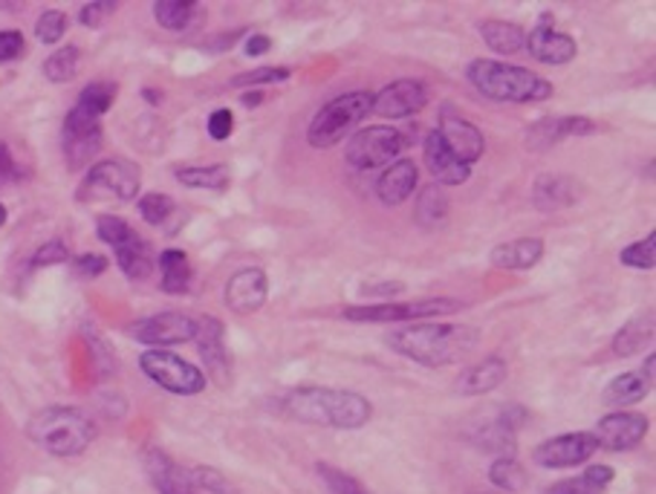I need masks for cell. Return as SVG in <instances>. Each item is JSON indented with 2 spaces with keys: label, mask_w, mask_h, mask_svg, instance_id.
I'll return each mask as SVG.
<instances>
[{
  "label": "cell",
  "mask_w": 656,
  "mask_h": 494,
  "mask_svg": "<svg viewBox=\"0 0 656 494\" xmlns=\"http://www.w3.org/2000/svg\"><path fill=\"white\" fill-rule=\"evenodd\" d=\"M188 474H192L194 488H203V492H209V494H243L238 486H234L232 480H226L220 471L209 469V465H197V469L188 471Z\"/></svg>",
  "instance_id": "42"
},
{
  "label": "cell",
  "mask_w": 656,
  "mask_h": 494,
  "mask_svg": "<svg viewBox=\"0 0 656 494\" xmlns=\"http://www.w3.org/2000/svg\"><path fill=\"white\" fill-rule=\"evenodd\" d=\"M117 252V263L119 270L128 275L131 281H145L151 272H154V257H151V249H147L145 240L136 234L131 243H124V246L113 249Z\"/></svg>",
  "instance_id": "31"
},
{
  "label": "cell",
  "mask_w": 656,
  "mask_h": 494,
  "mask_svg": "<svg viewBox=\"0 0 656 494\" xmlns=\"http://www.w3.org/2000/svg\"><path fill=\"white\" fill-rule=\"evenodd\" d=\"M506 376H510V367H506V362H503V359H498V355H489V359H483L480 364L469 367L463 376L457 378V391L466 396L492 394V391H498V387L506 382Z\"/></svg>",
  "instance_id": "26"
},
{
  "label": "cell",
  "mask_w": 656,
  "mask_h": 494,
  "mask_svg": "<svg viewBox=\"0 0 656 494\" xmlns=\"http://www.w3.org/2000/svg\"><path fill=\"white\" fill-rule=\"evenodd\" d=\"M648 428V417L616 410V414H608V417L599 419L593 433L595 440H599V448H608V451H631V448H636L645 440Z\"/></svg>",
  "instance_id": "16"
},
{
  "label": "cell",
  "mask_w": 656,
  "mask_h": 494,
  "mask_svg": "<svg viewBox=\"0 0 656 494\" xmlns=\"http://www.w3.org/2000/svg\"><path fill=\"white\" fill-rule=\"evenodd\" d=\"M595 133V124L587 117H558V119H544L529 131V145L533 147H549L558 145V142L570 140V136H590Z\"/></svg>",
  "instance_id": "24"
},
{
  "label": "cell",
  "mask_w": 656,
  "mask_h": 494,
  "mask_svg": "<svg viewBox=\"0 0 656 494\" xmlns=\"http://www.w3.org/2000/svg\"><path fill=\"white\" fill-rule=\"evenodd\" d=\"M423 156H425V168L431 171V177L440 183V186H463L466 179L471 177V168L457 160L451 151L446 147L442 136L437 131H431L423 142Z\"/></svg>",
  "instance_id": "20"
},
{
  "label": "cell",
  "mask_w": 656,
  "mask_h": 494,
  "mask_svg": "<svg viewBox=\"0 0 656 494\" xmlns=\"http://www.w3.org/2000/svg\"><path fill=\"white\" fill-rule=\"evenodd\" d=\"M419 183V168L414 165V160H396L387 165L376 179V197L382 200V206H402L408 200L411 194L417 191Z\"/></svg>",
  "instance_id": "21"
},
{
  "label": "cell",
  "mask_w": 656,
  "mask_h": 494,
  "mask_svg": "<svg viewBox=\"0 0 656 494\" xmlns=\"http://www.w3.org/2000/svg\"><path fill=\"white\" fill-rule=\"evenodd\" d=\"M654 364H656V359L654 355H648V359H645V367H642V373H639V376L645 378L650 387H654Z\"/></svg>",
  "instance_id": "54"
},
{
  "label": "cell",
  "mask_w": 656,
  "mask_h": 494,
  "mask_svg": "<svg viewBox=\"0 0 656 494\" xmlns=\"http://www.w3.org/2000/svg\"><path fill=\"white\" fill-rule=\"evenodd\" d=\"M405 145L408 142H405L402 131H396L391 124H371V128H362L350 136L345 156L356 171H371L396 163Z\"/></svg>",
  "instance_id": "8"
},
{
  "label": "cell",
  "mask_w": 656,
  "mask_h": 494,
  "mask_svg": "<svg viewBox=\"0 0 656 494\" xmlns=\"http://www.w3.org/2000/svg\"><path fill=\"white\" fill-rule=\"evenodd\" d=\"M73 266H76L78 278H99L101 272L108 270V257L87 252V255H78Z\"/></svg>",
  "instance_id": "49"
},
{
  "label": "cell",
  "mask_w": 656,
  "mask_h": 494,
  "mask_svg": "<svg viewBox=\"0 0 656 494\" xmlns=\"http://www.w3.org/2000/svg\"><path fill=\"white\" fill-rule=\"evenodd\" d=\"M78 58H81V53H78V47H73V44L70 47L55 50L47 62H44V76H47L50 81H55V85L73 81V76L78 73Z\"/></svg>",
  "instance_id": "37"
},
{
  "label": "cell",
  "mask_w": 656,
  "mask_h": 494,
  "mask_svg": "<svg viewBox=\"0 0 656 494\" xmlns=\"http://www.w3.org/2000/svg\"><path fill=\"white\" fill-rule=\"evenodd\" d=\"M70 261V249L64 246L62 240H53V243H44V246L35 252L32 257V266H53V263Z\"/></svg>",
  "instance_id": "47"
},
{
  "label": "cell",
  "mask_w": 656,
  "mask_h": 494,
  "mask_svg": "<svg viewBox=\"0 0 656 494\" xmlns=\"http://www.w3.org/2000/svg\"><path fill=\"white\" fill-rule=\"evenodd\" d=\"M174 177L188 188H211V191H223L229 186V168L226 165H188V168H177Z\"/></svg>",
  "instance_id": "33"
},
{
  "label": "cell",
  "mask_w": 656,
  "mask_h": 494,
  "mask_svg": "<svg viewBox=\"0 0 656 494\" xmlns=\"http://www.w3.org/2000/svg\"><path fill=\"white\" fill-rule=\"evenodd\" d=\"M133 339L147 348H171V344H186L197 339V321L183 312H156L133 327Z\"/></svg>",
  "instance_id": "13"
},
{
  "label": "cell",
  "mask_w": 656,
  "mask_h": 494,
  "mask_svg": "<svg viewBox=\"0 0 656 494\" xmlns=\"http://www.w3.org/2000/svg\"><path fill=\"white\" fill-rule=\"evenodd\" d=\"M498 417L480 422L474 431H471V440L478 442L483 451H492V454L501 457H515L517 448V428L526 422V410L521 405H503V408H494Z\"/></svg>",
  "instance_id": "12"
},
{
  "label": "cell",
  "mask_w": 656,
  "mask_h": 494,
  "mask_svg": "<svg viewBox=\"0 0 656 494\" xmlns=\"http://www.w3.org/2000/svg\"><path fill=\"white\" fill-rule=\"evenodd\" d=\"M261 101H263L261 94H247V96H243V105H247V108H255V105H261Z\"/></svg>",
  "instance_id": "55"
},
{
  "label": "cell",
  "mask_w": 656,
  "mask_h": 494,
  "mask_svg": "<svg viewBox=\"0 0 656 494\" xmlns=\"http://www.w3.org/2000/svg\"><path fill=\"white\" fill-rule=\"evenodd\" d=\"M595 451H599V440L593 431L558 433L535 446L533 463H538L540 469H572V465L587 463Z\"/></svg>",
  "instance_id": "11"
},
{
  "label": "cell",
  "mask_w": 656,
  "mask_h": 494,
  "mask_svg": "<svg viewBox=\"0 0 656 494\" xmlns=\"http://www.w3.org/2000/svg\"><path fill=\"white\" fill-rule=\"evenodd\" d=\"M650 341H654V316H636L633 321H627L622 330L616 332V339H613V355H627L639 353L642 348H648Z\"/></svg>",
  "instance_id": "30"
},
{
  "label": "cell",
  "mask_w": 656,
  "mask_h": 494,
  "mask_svg": "<svg viewBox=\"0 0 656 494\" xmlns=\"http://www.w3.org/2000/svg\"><path fill=\"white\" fill-rule=\"evenodd\" d=\"M579 197V183L567 174H540L533 186V202L540 211H561Z\"/></svg>",
  "instance_id": "23"
},
{
  "label": "cell",
  "mask_w": 656,
  "mask_h": 494,
  "mask_svg": "<svg viewBox=\"0 0 656 494\" xmlns=\"http://www.w3.org/2000/svg\"><path fill=\"white\" fill-rule=\"evenodd\" d=\"M414 217H417V223L423 226V229H437V226L446 220L448 197H446V191H442V186H437V183H434V186H425L423 191H419Z\"/></svg>",
  "instance_id": "34"
},
{
  "label": "cell",
  "mask_w": 656,
  "mask_h": 494,
  "mask_svg": "<svg viewBox=\"0 0 656 494\" xmlns=\"http://www.w3.org/2000/svg\"><path fill=\"white\" fill-rule=\"evenodd\" d=\"M318 477L325 483L327 494H371L353 474L336 469L330 463H318Z\"/></svg>",
  "instance_id": "39"
},
{
  "label": "cell",
  "mask_w": 656,
  "mask_h": 494,
  "mask_svg": "<svg viewBox=\"0 0 656 494\" xmlns=\"http://www.w3.org/2000/svg\"><path fill=\"white\" fill-rule=\"evenodd\" d=\"M293 76L289 67H258V70H249L243 76L232 78V87H249V85H278V81H286Z\"/></svg>",
  "instance_id": "45"
},
{
  "label": "cell",
  "mask_w": 656,
  "mask_h": 494,
  "mask_svg": "<svg viewBox=\"0 0 656 494\" xmlns=\"http://www.w3.org/2000/svg\"><path fill=\"white\" fill-rule=\"evenodd\" d=\"M373 110V94L368 90H350V94L336 96L332 101H327L325 108L318 110L313 122L307 128V142L309 147L327 151L336 147L356 124L362 122L368 113Z\"/></svg>",
  "instance_id": "5"
},
{
  "label": "cell",
  "mask_w": 656,
  "mask_h": 494,
  "mask_svg": "<svg viewBox=\"0 0 656 494\" xmlns=\"http://www.w3.org/2000/svg\"><path fill=\"white\" fill-rule=\"evenodd\" d=\"M18 179H21V168H18L15 156L0 142V186H9V183H18Z\"/></svg>",
  "instance_id": "50"
},
{
  "label": "cell",
  "mask_w": 656,
  "mask_h": 494,
  "mask_svg": "<svg viewBox=\"0 0 656 494\" xmlns=\"http://www.w3.org/2000/svg\"><path fill=\"white\" fill-rule=\"evenodd\" d=\"M145 471L160 494H197L192 474L186 469H179L168 454L156 451V448L145 451Z\"/></svg>",
  "instance_id": "22"
},
{
  "label": "cell",
  "mask_w": 656,
  "mask_h": 494,
  "mask_svg": "<svg viewBox=\"0 0 656 494\" xmlns=\"http://www.w3.org/2000/svg\"><path fill=\"white\" fill-rule=\"evenodd\" d=\"M113 101H117V85H110V81H96V85H87L78 96L76 105H81L85 110L96 113V117H105L110 108H113Z\"/></svg>",
  "instance_id": "38"
},
{
  "label": "cell",
  "mask_w": 656,
  "mask_h": 494,
  "mask_svg": "<svg viewBox=\"0 0 656 494\" xmlns=\"http://www.w3.org/2000/svg\"><path fill=\"white\" fill-rule=\"evenodd\" d=\"M492 263L498 270L506 272H521V270H533L538 266L540 257H544V240L540 238H517L506 240L501 246L492 249Z\"/></svg>",
  "instance_id": "25"
},
{
  "label": "cell",
  "mask_w": 656,
  "mask_h": 494,
  "mask_svg": "<svg viewBox=\"0 0 656 494\" xmlns=\"http://www.w3.org/2000/svg\"><path fill=\"white\" fill-rule=\"evenodd\" d=\"M266 295H270L266 272L261 266H249V270L234 272L226 284V307L238 316H252L266 304Z\"/></svg>",
  "instance_id": "17"
},
{
  "label": "cell",
  "mask_w": 656,
  "mask_h": 494,
  "mask_svg": "<svg viewBox=\"0 0 656 494\" xmlns=\"http://www.w3.org/2000/svg\"><path fill=\"white\" fill-rule=\"evenodd\" d=\"M67 15L58 12V9H50L44 15L39 18V24H35V35H39L41 44H58L64 39V32H67Z\"/></svg>",
  "instance_id": "44"
},
{
  "label": "cell",
  "mask_w": 656,
  "mask_h": 494,
  "mask_svg": "<svg viewBox=\"0 0 656 494\" xmlns=\"http://www.w3.org/2000/svg\"><path fill=\"white\" fill-rule=\"evenodd\" d=\"M160 272H163V289L171 295L188 293L192 286V263L186 252L179 249H165L160 255Z\"/></svg>",
  "instance_id": "32"
},
{
  "label": "cell",
  "mask_w": 656,
  "mask_h": 494,
  "mask_svg": "<svg viewBox=\"0 0 656 494\" xmlns=\"http://www.w3.org/2000/svg\"><path fill=\"white\" fill-rule=\"evenodd\" d=\"M26 44L24 35L15 30H3L0 32V62H12L18 55H24Z\"/></svg>",
  "instance_id": "48"
},
{
  "label": "cell",
  "mask_w": 656,
  "mask_h": 494,
  "mask_svg": "<svg viewBox=\"0 0 656 494\" xmlns=\"http://www.w3.org/2000/svg\"><path fill=\"white\" fill-rule=\"evenodd\" d=\"M480 332L469 325H414L387 336V348L425 367L463 362L478 348Z\"/></svg>",
  "instance_id": "1"
},
{
  "label": "cell",
  "mask_w": 656,
  "mask_h": 494,
  "mask_svg": "<svg viewBox=\"0 0 656 494\" xmlns=\"http://www.w3.org/2000/svg\"><path fill=\"white\" fill-rule=\"evenodd\" d=\"M26 437L47 454L76 457L96 440V422L85 410L55 405V408L39 410L26 422Z\"/></svg>",
  "instance_id": "4"
},
{
  "label": "cell",
  "mask_w": 656,
  "mask_h": 494,
  "mask_svg": "<svg viewBox=\"0 0 656 494\" xmlns=\"http://www.w3.org/2000/svg\"><path fill=\"white\" fill-rule=\"evenodd\" d=\"M140 367L151 382L165 387L168 394L194 396L206 387V373L171 350H145L140 355Z\"/></svg>",
  "instance_id": "9"
},
{
  "label": "cell",
  "mask_w": 656,
  "mask_h": 494,
  "mask_svg": "<svg viewBox=\"0 0 656 494\" xmlns=\"http://www.w3.org/2000/svg\"><path fill=\"white\" fill-rule=\"evenodd\" d=\"M437 133L442 136L448 151H451L460 163L469 165V168L478 163L480 156H483V151H486V140H483L478 124H471L469 119H463L460 113H451V110H442Z\"/></svg>",
  "instance_id": "15"
},
{
  "label": "cell",
  "mask_w": 656,
  "mask_h": 494,
  "mask_svg": "<svg viewBox=\"0 0 656 494\" xmlns=\"http://www.w3.org/2000/svg\"><path fill=\"white\" fill-rule=\"evenodd\" d=\"M489 480L503 492H521L526 486V471L515 457H498L489 469Z\"/></svg>",
  "instance_id": "36"
},
{
  "label": "cell",
  "mask_w": 656,
  "mask_h": 494,
  "mask_svg": "<svg viewBox=\"0 0 656 494\" xmlns=\"http://www.w3.org/2000/svg\"><path fill=\"white\" fill-rule=\"evenodd\" d=\"M7 223V209H3V206H0V226Z\"/></svg>",
  "instance_id": "56"
},
{
  "label": "cell",
  "mask_w": 656,
  "mask_h": 494,
  "mask_svg": "<svg viewBox=\"0 0 656 494\" xmlns=\"http://www.w3.org/2000/svg\"><path fill=\"white\" fill-rule=\"evenodd\" d=\"M140 215L145 223L151 226H163L171 215H174V200H171L168 194H145L140 200Z\"/></svg>",
  "instance_id": "43"
},
{
  "label": "cell",
  "mask_w": 656,
  "mask_h": 494,
  "mask_svg": "<svg viewBox=\"0 0 656 494\" xmlns=\"http://www.w3.org/2000/svg\"><path fill=\"white\" fill-rule=\"evenodd\" d=\"M457 309H463V301L457 298H423V301H376L364 307H348L341 316L356 325H402L417 318L451 316Z\"/></svg>",
  "instance_id": "7"
},
{
  "label": "cell",
  "mask_w": 656,
  "mask_h": 494,
  "mask_svg": "<svg viewBox=\"0 0 656 494\" xmlns=\"http://www.w3.org/2000/svg\"><path fill=\"white\" fill-rule=\"evenodd\" d=\"M286 417L307 425L325 428H362L371 422L373 405L356 391H336V387H295L281 399Z\"/></svg>",
  "instance_id": "2"
},
{
  "label": "cell",
  "mask_w": 656,
  "mask_h": 494,
  "mask_svg": "<svg viewBox=\"0 0 656 494\" xmlns=\"http://www.w3.org/2000/svg\"><path fill=\"white\" fill-rule=\"evenodd\" d=\"M197 341H200V355L206 362V371L217 385H229L232 367H229V350H226V330L220 318L206 316L197 321Z\"/></svg>",
  "instance_id": "19"
},
{
  "label": "cell",
  "mask_w": 656,
  "mask_h": 494,
  "mask_svg": "<svg viewBox=\"0 0 656 494\" xmlns=\"http://www.w3.org/2000/svg\"><path fill=\"white\" fill-rule=\"evenodd\" d=\"M142 171L128 160H108L87 171L85 183L78 188L81 202H128L140 194Z\"/></svg>",
  "instance_id": "6"
},
{
  "label": "cell",
  "mask_w": 656,
  "mask_h": 494,
  "mask_svg": "<svg viewBox=\"0 0 656 494\" xmlns=\"http://www.w3.org/2000/svg\"><path fill=\"white\" fill-rule=\"evenodd\" d=\"M425 105H428V87L419 78H400V81L382 87L373 96L371 113H379L385 119H405L419 113Z\"/></svg>",
  "instance_id": "14"
},
{
  "label": "cell",
  "mask_w": 656,
  "mask_h": 494,
  "mask_svg": "<svg viewBox=\"0 0 656 494\" xmlns=\"http://www.w3.org/2000/svg\"><path fill=\"white\" fill-rule=\"evenodd\" d=\"M619 261L631 266V270L650 272L656 266V234L650 232L645 240H636L631 246H625L619 252Z\"/></svg>",
  "instance_id": "40"
},
{
  "label": "cell",
  "mask_w": 656,
  "mask_h": 494,
  "mask_svg": "<svg viewBox=\"0 0 656 494\" xmlns=\"http://www.w3.org/2000/svg\"><path fill=\"white\" fill-rule=\"evenodd\" d=\"M613 477H616V474H613L610 465L595 463L587 465L579 477L558 480V483H553L549 488H544V494H604L610 483H613Z\"/></svg>",
  "instance_id": "27"
},
{
  "label": "cell",
  "mask_w": 656,
  "mask_h": 494,
  "mask_svg": "<svg viewBox=\"0 0 656 494\" xmlns=\"http://www.w3.org/2000/svg\"><path fill=\"white\" fill-rule=\"evenodd\" d=\"M194 15H197V3H192V0H160V3H154V18L163 30H186Z\"/></svg>",
  "instance_id": "35"
},
{
  "label": "cell",
  "mask_w": 656,
  "mask_h": 494,
  "mask_svg": "<svg viewBox=\"0 0 656 494\" xmlns=\"http://www.w3.org/2000/svg\"><path fill=\"white\" fill-rule=\"evenodd\" d=\"M270 47H272L270 35H252V39L247 41V50H243V53H247L249 58H255V55L270 53Z\"/></svg>",
  "instance_id": "53"
},
{
  "label": "cell",
  "mask_w": 656,
  "mask_h": 494,
  "mask_svg": "<svg viewBox=\"0 0 656 494\" xmlns=\"http://www.w3.org/2000/svg\"><path fill=\"white\" fill-rule=\"evenodd\" d=\"M405 293V284H373V286H362V295H368V298H394V295Z\"/></svg>",
  "instance_id": "52"
},
{
  "label": "cell",
  "mask_w": 656,
  "mask_h": 494,
  "mask_svg": "<svg viewBox=\"0 0 656 494\" xmlns=\"http://www.w3.org/2000/svg\"><path fill=\"white\" fill-rule=\"evenodd\" d=\"M113 3H87V7H81V12H78V21L85 26H101V21H105V15H110L113 12Z\"/></svg>",
  "instance_id": "51"
},
{
  "label": "cell",
  "mask_w": 656,
  "mask_h": 494,
  "mask_svg": "<svg viewBox=\"0 0 656 494\" xmlns=\"http://www.w3.org/2000/svg\"><path fill=\"white\" fill-rule=\"evenodd\" d=\"M62 136L67 168H87L101 151V119L96 117V113H90V110L81 108V105H76V108L67 113V119H64Z\"/></svg>",
  "instance_id": "10"
},
{
  "label": "cell",
  "mask_w": 656,
  "mask_h": 494,
  "mask_svg": "<svg viewBox=\"0 0 656 494\" xmlns=\"http://www.w3.org/2000/svg\"><path fill=\"white\" fill-rule=\"evenodd\" d=\"M478 30L494 53L515 55L526 47V32L510 21H483Z\"/></svg>",
  "instance_id": "29"
},
{
  "label": "cell",
  "mask_w": 656,
  "mask_h": 494,
  "mask_svg": "<svg viewBox=\"0 0 656 494\" xmlns=\"http://www.w3.org/2000/svg\"><path fill=\"white\" fill-rule=\"evenodd\" d=\"M648 394L650 385L639 373H622V376H616L604 387L602 402L608 408H627V405H636V402H642Z\"/></svg>",
  "instance_id": "28"
},
{
  "label": "cell",
  "mask_w": 656,
  "mask_h": 494,
  "mask_svg": "<svg viewBox=\"0 0 656 494\" xmlns=\"http://www.w3.org/2000/svg\"><path fill=\"white\" fill-rule=\"evenodd\" d=\"M96 232H99V238L113 249L124 246V243H131V240L136 238L133 226L117 215H101L99 220H96Z\"/></svg>",
  "instance_id": "41"
},
{
  "label": "cell",
  "mask_w": 656,
  "mask_h": 494,
  "mask_svg": "<svg viewBox=\"0 0 656 494\" xmlns=\"http://www.w3.org/2000/svg\"><path fill=\"white\" fill-rule=\"evenodd\" d=\"M526 50L538 58L540 64H570L579 53L576 47V41L570 35H564V32H556L553 26V15H540V21L535 24V30L526 35Z\"/></svg>",
  "instance_id": "18"
},
{
  "label": "cell",
  "mask_w": 656,
  "mask_h": 494,
  "mask_svg": "<svg viewBox=\"0 0 656 494\" xmlns=\"http://www.w3.org/2000/svg\"><path fill=\"white\" fill-rule=\"evenodd\" d=\"M234 131V113L229 108L215 110L209 117V136L215 142H226Z\"/></svg>",
  "instance_id": "46"
},
{
  "label": "cell",
  "mask_w": 656,
  "mask_h": 494,
  "mask_svg": "<svg viewBox=\"0 0 656 494\" xmlns=\"http://www.w3.org/2000/svg\"><path fill=\"white\" fill-rule=\"evenodd\" d=\"M471 87L492 101H510V105H529V101H547L556 94V87L547 78L515 67V64L494 62V58H478L469 64Z\"/></svg>",
  "instance_id": "3"
}]
</instances>
